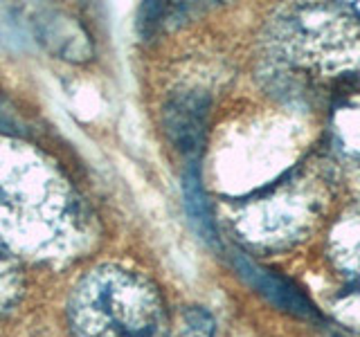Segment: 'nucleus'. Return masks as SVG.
Instances as JSON below:
<instances>
[{"mask_svg":"<svg viewBox=\"0 0 360 337\" xmlns=\"http://www.w3.org/2000/svg\"><path fill=\"white\" fill-rule=\"evenodd\" d=\"M185 200H187L189 216L194 220L196 230L202 234V239L217 243V230H214L210 202L205 200V194H202V187H200V180H198L196 171H189L185 176Z\"/></svg>","mask_w":360,"mask_h":337,"instance_id":"6","label":"nucleus"},{"mask_svg":"<svg viewBox=\"0 0 360 337\" xmlns=\"http://www.w3.org/2000/svg\"><path fill=\"white\" fill-rule=\"evenodd\" d=\"M210 99L200 93H180L165 104L162 126L176 151L191 155L200 153L205 144Z\"/></svg>","mask_w":360,"mask_h":337,"instance_id":"3","label":"nucleus"},{"mask_svg":"<svg viewBox=\"0 0 360 337\" xmlns=\"http://www.w3.org/2000/svg\"><path fill=\"white\" fill-rule=\"evenodd\" d=\"M72 337H158L162 299L144 275L117 263L97 265L68 303Z\"/></svg>","mask_w":360,"mask_h":337,"instance_id":"2","label":"nucleus"},{"mask_svg":"<svg viewBox=\"0 0 360 337\" xmlns=\"http://www.w3.org/2000/svg\"><path fill=\"white\" fill-rule=\"evenodd\" d=\"M354 9L358 11V14H360V5H354Z\"/></svg>","mask_w":360,"mask_h":337,"instance_id":"9","label":"nucleus"},{"mask_svg":"<svg viewBox=\"0 0 360 337\" xmlns=\"http://www.w3.org/2000/svg\"><path fill=\"white\" fill-rule=\"evenodd\" d=\"M234 267H236V272L245 279V284L255 288L259 295H264L273 306L297 315V317H304V319H320L318 308L313 306L311 299L304 295L292 281L275 275L273 270L250 261V258L243 254H234Z\"/></svg>","mask_w":360,"mask_h":337,"instance_id":"4","label":"nucleus"},{"mask_svg":"<svg viewBox=\"0 0 360 337\" xmlns=\"http://www.w3.org/2000/svg\"><path fill=\"white\" fill-rule=\"evenodd\" d=\"M0 241L39 261H70L95 241L93 218L61 168L9 138H0Z\"/></svg>","mask_w":360,"mask_h":337,"instance_id":"1","label":"nucleus"},{"mask_svg":"<svg viewBox=\"0 0 360 337\" xmlns=\"http://www.w3.org/2000/svg\"><path fill=\"white\" fill-rule=\"evenodd\" d=\"M217 333V322L212 312L200 306H189L176 317L172 329V337H214Z\"/></svg>","mask_w":360,"mask_h":337,"instance_id":"8","label":"nucleus"},{"mask_svg":"<svg viewBox=\"0 0 360 337\" xmlns=\"http://www.w3.org/2000/svg\"><path fill=\"white\" fill-rule=\"evenodd\" d=\"M335 133L338 140H340V151L356 166H360V101L340 108L335 121Z\"/></svg>","mask_w":360,"mask_h":337,"instance_id":"7","label":"nucleus"},{"mask_svg":"<svg viewBox=\"0 0 360 337\" xmlns=\"http://www.w3.org/2000/svg\"><path fill=\"white\" fill-rule=\"evenodd\" d=\"M22 292L20 258L0 241V315L16 306Z\"/></svg>","mask_w":360,"mask_h":337,"instance_id":"5","label":"nucleus"}]
</instances>
